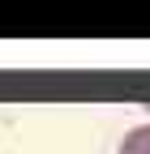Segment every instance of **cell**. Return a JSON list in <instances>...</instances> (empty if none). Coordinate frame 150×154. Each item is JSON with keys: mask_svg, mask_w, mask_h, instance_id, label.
Instances as JSON below:
<instances>
[{"mask_svg": "<svg viewBox=\"0 0 150 154\" xmlns=\"http://www.w3.org/2000/svg\"><path fill=\"white\" fill-rule=\"evenodd\" d=\"M120 154H150V124L129 128V133H124V141H120Z\"/></svg>", "mask_w": 150, "mask_h": 154, "instance_id": "obj_1", "label": "cell"}]
</instances>
